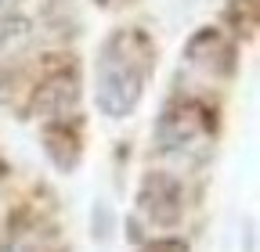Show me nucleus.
I'll return each mask as SVG.
<instances>
[{
    "instance_id": "423d86ee",
    "label": "nucleus",
    "mask_w": 260,
    "mask_h": 252,
    "mask_svg": "<svg viewBox=\"0 0 260 252\" xmlns=\"http://www.w3.org/2000/svg\"><path fill=\"white\" fill-rule=\"evenodd\" d=\"M44 151L61 173H73L80 166V137L69 130V122H44Z\"/></svg>"
},
{
    "instance_id": "7ed1b4c3",
    "label": "nucleus",
    "mask_w": 260,
    "mask_h": 252,
    "mask_svg": "<svg viewBox=\"0 0 260 252\" xmlns=\"http://www.w3.org/2000/svg\"><path fill=\"white\" fill-rule=\"evenodd\" d=\"M138 209L155 227H174L181 220V213H184L181 184L170 173H148L141 180V187H138Z\"/></svg>"
},
{
    "instance_id": "9d476101",
    "label": "nucleus",
    "mask_w": 260,
    "mask_h": 252,
    "mask_svg": "<svg viewBox=\"0 0 260 252\" xmlns=\"http://www.w3.org/2000/svg\"><path fill=\"white\" fill-rule=\"evenodd\" d=\"M18 8V0H0V15H15Z\"/></svg>"
},
{
    "instance_id": "39448f33",
    "label": "nucleus",
    "mask_w": 260,
    "mask_h": 252,
    "mask_svg": "<svg viewBox=\"0 0 260 252\" xmlns=\"http://www.w3.org/2000/svg\"><path fill=\"white\" fill-rule=\"evenodd\" d=\"M184 58H188V61H195V65H206V69H213V65L232 69L228 61L235 58V47L224 40L220 29L206 25V29H199V33H195V36L184 44Z\"/></svg>"
},
{
    "instance_id": "f257e3e1",
    "label": "nucleus",
    "mask_w": 260,
    "mask_h": 252,
    "mask_svg": "<svg viewBox=\"0 0 260 252\" xmlns=\"http://www.w3.org/2000/svg\"><path fill=\"white\" fill-rule=\"evenodd\" d=\"M155 61V51L145 33L138 29H116V33L102 44L94 65V101L98 112L109 119H123L138 108L145 79Z\"/></svg>"
},
{
    "instance_id": "f03ea898",
    "label": "nucleus",
    "mask_w": 260,
    "mask_h": 252,
    "mask_svg": "<svg viewBox=\"0 0 260 252\" xmlns=\"http://www.w3.org/2000/svg\"><path fill=\"white\" fill-rule=\"evenodd\" d=\"M206 130H210V112L199 101H181V105H170L167 112L159 115L155 144L162 151H177V148H184L191 141H199Z\"/></svg>"
},
{
    "instance_id": "20e7f679",
    "label": "nucleus",
    "mask_w": 260,
    "mask_h": 252,
    "mask_svg": "<svg viewBox=\"0 0 260 252\" xmlns=\"http://www.w3.org/2000/svg\"><path fill=\"white\" fill-rule=\"evenodd\" d=\"M76 105H80V83L73 72H54L37 90V115L44 122H65L69 112H76Z\"/></svg>"
},
{
    "instance_id": "6e6552de",
    "label": "nucleus",
    "mask_w": 260,
    "mask_h": 252,
    "mask_svg": "<svg viewBox=\"0 0 260 252\" xmlns=\"http://www.w3.org/2000/svg\"><path fill=\"white\" fill-rule=\"evenodd\" d=\"M112 231H116L112 205L109 202H94V209H90V234H94V241H109Z\"/></svg>"
},
{
    "instance_id": "1a4fd4ad",
    "label": "nucleus",
    "mask_w": 260,
    "mask_h": 252,
    "mask_svg": "<svg viewBox=\"0 0 260 252\" xmlns=\"http://www.w3.org/2000/svg\"><path fill=\"white\" fill-rule=\"evenodd\" d=\"M141 252H188V241H184V238H155V241H148Z\"/></svg>"
},
{
    "instance_id": "0eeeda50",
    "label": "nucleus",
    "mask_w": 260,
    "mask_h": 252,
    "mask_svg": "<svg viewBox=\"0 0 260 252\" xmlns=\"http://www.w3.org/2000/svg\"><path fill=\"white\" fill-rule=\"evenodd\" d=\"M32 36V22L22 15H0V54L18 51Z\"/></svg>"
}]
</instances>
